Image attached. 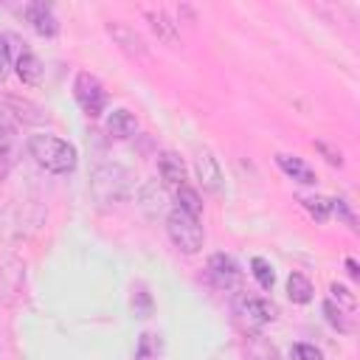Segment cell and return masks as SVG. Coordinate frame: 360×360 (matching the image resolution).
<instances>
[{
  "label": "cell",
  "instance_id": "cell-17",
  "mask_svg": "<svg viewBox=\"0 0 360 360\" xmlns=\"http://www.w3.org/2000/svg\"><path fill=\"white\" fill-rule=\"evenodd\" d=\"M287 298L292 304H309L312 301V281L304 273H290V278H287Z\"/></svg>",
  "mask_w": 360,
  "mask_h": 360
},
{
  "label": "cell",
  "instance_id": "cell-23",
  "mask_svg": "<svg viewBox=\"0 0 360 360\" xmlns=\"http://www.w3.org/2000/svg\"><path fill=\"white\" fill-rule=\"evenodd\" d=\"M290 357H292V360H323L321 349H318V346H312V343H292Z\"/></svg>",
  "mask_w": 360,
  "mask_h": 360
},
{
  "label": "cell",
  "instance_id": "cell-5",
  "mask_svg": "<svg viewBox=\"0 0 360 360\" xmlns=\"http://www.w3.org/2000/svg\"><path fill=\"white\" fill-rule=\"evenodd\" d=\"M73 96H76L79 107H82L90 118L101 115L104 107H107V90H104V84H101L93 73H84V70H82V73L76 76V82H73Z\"/></svg>",
  "mask_w": 360,
  "mask_h": 360
},
{
  "label": "cell",
  "instance_id": "cell-25",
  "mask_svg": "<svg viewBox=\"0 0 360 360\" xmlns=\"http://www.w3.org/2000/svg\"><path fill=\"white\" fill-rule=\"evenodd\" d=\"M329 202H332V211H338V217H340L352 231H357V219H354V214H352L349 202H346L343 197H335V200H329Z\"/></svg>",
  "mask_w": 360,
  "mask_h": 360
},
{
  "label": "cell",
  "instance_id": "cell-2",
  "mask_svg": "<svg viewBox=\"0 0 360 360\" xmlns=\"http://www.w3.org/2000/svg\"><path fill=\"white\" fill-rule=\"evenodd\" d=\"M90 188H93V197H96L101 205H118V202H124L127 194H129V174H127V169H121L118 163H101V166L93 172Z\"/></svg>",
  "mask_w": 360,
  "mask_h": 360
},
{
  "label": "cell",
  "instance_id": "cell-8",
  "mask_svg": "<svg viewBox=\"0 0 360 360\" xmlns=\"http://www.w3.org/2000/svg\"><path fill=\"white\" fill-rule=\"evenodd\" d=\"M22 14H25V20L31 22V28L39 37H56L59 34V20H56V14H53V8L48 3H42V0L28 3L22 8Z\"/></svg>",
  "mask_w": 360,
  "mask_h": 360
},
{
  "label": "cell",
  "instance_id": "cell-24",
  "mask_svg": "<svg viewBox=\"0 0 360 360\" xmlns=\"http://www.w3.org/2000/svg\"><path fill=\"white\" fill-rule=\"evenodd\" d=\"M315 149L326 158L329 166H343V152H340L338 146H332L329 141H315Z\"/></svg>",
  "mask_w": 360,
  "mask_h": 360
},
{
  "label": "cell",
  "instance_id": "cell-14",
  "mask_svg": "<svg viewBox=\"0 0 360 360\" xmlns=\"http://www.w3.org/2000/svg\"><path fill=\"white\" fill-rule=\"evenodd\" d=\"M107 132H110L112 138H118V141L132 138V135L138 132V121H135V115H132L129 110H112V112L107 115Z\"/></svg>",
  "mask_w": 360,
  "mask_h": 360
},
{
  "label": "cell",
  "instance_id": "cell-22",
  "mask_svg": "<svg viewBox=\"0 0 360 360\" xmlns=\"http://www.w3.org/2000/svg\"><path fill=\"white\" fill-rule=\"evenodd\" d=\"M329 292H332V298H329V301H335V304H338L340 309H346V312H354V304H357V301H354V295H352L343 284H332V287H329Z\"/></svg>",
  "mask_w": 360,
  "mask_h": 360
},
{
  "label": "cell",
  "instance_id": "cell-28",
  "mask_svg": "<svg viewBox=\"0 0 360 360\" xmlns=\"http://www.w3.org/2000/svg\"><path fill=\"white\" fill-rule=\"evenodd\" d=\"M11 68V48H8V37L0 34V79L8 73Z\"/></svg>",
  "mask_w": 360,
  "mask_h": 360
},
{
  "label": "cell",
  "instance_id": "cell-27",
  "mask_svg": "<svg viewBox=\"0 0 360 360\" xmlns=\"http://www.w3.org/2000/svg\"><path fill=\"white\" fill-rule=\"evenodd\" d=\"M155 354H158L155 335H141V340H138V352H135V360H152Z\"/></svg>",
  "mask_w": 360,
  "mask_h": 360
},
{
  "label": "cell",
  "instance_id": "cell-26",
  "mask_svg": "<svg viewBox=\"0 0 360 360\" xmlns=\"http://www.w3.org/2000/svg\"><path fill=\"white\" fill-rule=\"evenodd\" d=\"M132 309H135L138 318H146L152 312V298H149V292L143 287H138V292L132 295Z\"/></svg>",
  "mask_w": 360,
  "mask_h": 360
},
{
  "label": "cell",
  "instance_id": "cell-19",
  "mask_svg": "<svg viewBox=\"0 0 360 360\" xmlns=\"http://www.w3.org/2000/svg\"><path fill=\"white\" fill-rule=\"evenodd\" d=\"M250 273H253V278L259 281L262 290H273V284H276V273H273L270 262H264L262 256H253V259H250Z\"/></svg>",
  "mask_w": 360,
  "mask_h": 360
},
{
  "label": "cell",
  "instance_id": "cell-3",
  "mask_svg": "<svg viewBox=\"0 0 360 360\" xmlns=\"http://www.w3.org/2000/svg\"><path fill=\"white\" fill-rule=\"evenodd\" d=\"M233 318L236 323L245 329V335H253V332H262V326H267L273 318H276V307L267 301V298H259L253 292H236L233 295Z\"/></svg>",
  "mask_w": 360,
  "mask_h": 360
},
{
  "label": "cell",
  "instance_id": "cell-4",
  "mask_svg": "<svg viewBox=\"0 0 360 360\" xmlns=\"http://www.w3.org/2000/svg\"><path fill=\"white\" fill-rule=\"evenodd\" d=\"M166 233H169V239L183 253H197L202 248V242H205V231H202L200 219L197 217H188L180 208H172L166 214Z\"/></svg>",
  "mask_w": 360,
  "mask_h": 360
},
{
  "label": "cell",
  "instance_id": "cell-13",
  "mask_svg": "<svg viewBox=\"0 0 360 360\" xmlns=\"http://www.w3.org/2000/svg\"><path fill=\"white\" fill-rule=\"evenodd\" d=\"M146 20H149V28L155 31V37L166 45H174L180 39V28L177 22L166 14V11H146Z\"/></svg>",
  "mask_w": 360,
  "mask_h": 360
},
{
  "label": "cell",
  "instance_id": "cell-12",
  "mask_svg": "<svg viewBox=\"0 0 360 360\" xmlns=\"http://www.w3.org/2000/svg\"><path fill=\"white\" fill-rule=\"evenodd\" d=\"M276 163H278V169H281L287 177H292V180H298V183H304V186H312V183L318 180L315 172H312L301 158H295V155L278 152V155H276Z\"/></svg>",
  "mask_w": 360,
  "mask_h": 360
},
{
  "label": "cell",
  "instance_id": "cell-1",
  "mask_svg": "<svg viewBox=\"0 0 360 360\" xmlns=\"http://www.w3.org/2000/svg\"><path fill=\"white\" fill-rule=\"evenodd\" d=\"M31 158L51 174H70L79 163V152L73 143L51 135V132H37V135H28L25 141Z\"/></svg>",
  "mask_w": 360,
  "mask_h": 360
},
{
  "label": "cell",
  "instance_id": "cell-21",
  "mask_svg": "<svg viewBox=\"0 0 360 360\" xmlns=\"http://www.w3.org/2000/svg\"><path fill=\"white\" fill-rule=\"evenodd\" d=\"M323 315H326V321H329L338 332H349V329H352V323L346 321V312H343L335 301H329V298L323 301Z\"/></svg>",
  "mask_w": 360,
  "mask_h": 360
},
{
  "label": "cell",
  "instance_id": "cell-15",
  "mask_svg": "<svg viewBox=\"0 0 360 360\" xmlns=\"http://www.w3.org/2000/svg\"><path fill=\"white\" fill-rule=\"evenodd\" d=\"M245 357L248 360H281L278 349L262 332H253V335L245 338Z\"/></svg>",
  "mask_w": 360,
  "mask_h": 360
},
{
  "label": "cell",
  "instance_id": "cell-7",
  "mask_svg": "<svg viewBox=\"0 0 360 360\" xmlns=\"http://www.w3.org/2000/svg\"><path fill=\"white\" fill-rule=\"evenodd\" d=\"M208 278H211L219 290H236V292H239L242 270H239V264H236L228 253H214V256L208 259Z\"/></svg>",
  "mask_w": 360,
  "mask_h": 360
},
{
  "label": "cell",
  "instance_id": "cell-11",
  "mask_svg": "<svg viewBox=\"0 0 360 360\" xmlns=\"http://www.w3.org/2000/svg\"><path fill=\"white\" fill-rule=\"evenodd\" d=\"M158 174L172 188L186 186V163H183V158L177 152H160L158 155Z\"/></svg>",
  "mask_w": 360,
  "mask_h": 360
},
{
  "label": "cell",
  "instance_id": "cell-10",
  "mask_svg": "<svg viewBox=\"0 0 360 360\" xmlns=\"http://www.w3.org/2000/svg\"><path fill=\"white\" fill-rule=\"evenodd\" d=\"M194 172H197V180L202 186V191H211V194H219L222 191V169L217 163V158L211 152H200L194 158Z\"/></svg>",
  "mask_w": 360,
  "mask_h": 360
},
{
  "label": "cell",
  "instance_id": "cell-20",
  "mask_svg": "<svg viewBox=\"0 0 360 360\" xmlns=\"http://www.w3.org/2000/svg\"><path fill=\"white\" fill-rule=\"evenodd\" d=\"M301 202H304V208H307L318 222H326L329 214H332V202H329L326 197H304Z\"/></svg>",
  "mask_w": 360,
  "mask_h": 360
},
{
  "label": "cell",
  "instance_id": "cell-6",
  "mask_svg": "<svg viewBox=\"0 0 360 360\" xmlns=\"http://www.w3.org/2000/svg\"><path fill=\"white\" fill-rule=\"evenodd\" d=\"M20 141H17V118L8 107H0V180L17 163Z\"/></svg>",
  "mask_w": 360,
  "mask_h": 360
},
{
  "label": "cell",
  "instance_id": "cell-16",
  "mask_svg": "<svg viewBox=\"0 0 360 360\" xmlns=\"http://www.w3.org/2000/svg\"><path fill=\"white\" fill-rule=\"evenodd\" d=\"M17 76L22 79V84H39L42 76H45V65L31 51H22L17 56Z\"/></svg>",
  "mask_w": 360,
  "mask_h": 360
},
{
  "label": "cell",
  "instance_id": "cell-29",
  "mask_svg": "<svg viewBox=\"0 0 360 360\" xmlns=\"http://www.w3.org/2000/svg\"><path fill=\"white\" fill-rule=\"evenodd\" d=\"M346 270H349L352 278H360V270H357V262L354 259H346Z\"/></svg>",
  "mask_w": 360,
  "mask_h": 360
},
{
  "label": "cell",
  "instance_id": "cell-9",
  "mask_svg": "<svg viewBox=\"0 0 360 360\" xmlns=\"http://www.w3.org/2000/svg\"><path fill=\"white\" fill-rule=\"evenodd\" d=\"M107 34L115 39V45L127 56H132V59H143L146 56V45H143L141 34L132 25H127V22H107Z\"/></svg>",
  "mask_w": 360,
  "mask_h": 360
},
{
  "label": "cell",
  "instance_id": "cell-18",
  "mask_svg": "<svg viewBox=\"0 0 360 360\" xmlns=\"http://www.w3.org/2000/svg\"><path fill=\"white\" fill-rule=\"evenodd\" d=\"M174 208L186 211L188 217H200V214H202V200H200V194H197L194 188L180 186V188H177V205H174Z\"/></svg>",
  "mask_w": 360,
  "mask_h": 360
}]
</instances>
